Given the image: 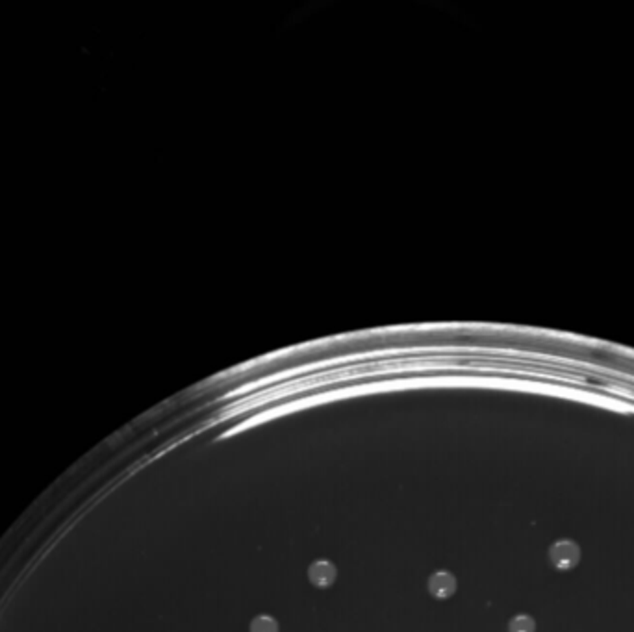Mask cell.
<instances>
[{"label":"cell","instance_id":"4","mask_svg":"<svg viewBox=\"0 0 634 632\" xmlns=\"http://www.w3.org/2000/svg\"><path fill=\"white\" fill-rule=\"evenodd\" d=\"M508 632H536V620L528 614L514 615L508 623Z\"/></svg>","mask_w":634,"mask_h":632},{"label":"cell","instance_id":"1","mask_svg":"<svg viewBox=\"0 0 634 632\" xmlns=\"http://www.w3.org/2000/svg\"><path fill=\"white\" fill-rule=\"evenodd\" d=\"M547 556H549V562H551L555 569H558V571H571V569H575L581 564L582 549L575 540L560 538L557 542H553L549 551H547Z\"/></svg>","mask_w":634,"mask_h":632},{"label":"cell","instance_id":"5","mask_svg":"<svg viewBox=\"0 0 634 632\" xmlns=\"http://www.w3.org/2000/svg\"><path fill=\"white\" fill-rule=\"evenodd\" d=\"M250 632H279V621L275 620L273 615H256L255 620L250 621Z\"/></svg>","mask_w":634,"mask_h":632},{"label":"cell","instance_id":"3","mask_svg":"<svg viewBox=\"0 0 634 632\" xmlns=\"http://www.w3.org/2000/svg\"><path fill=\"white\" fill-rule=\"evenodd\" d=\"M336 577H338L336 566L328 560H315L308 567L310 582L317 588H328V586L334 584Z\"/></svg>","mask_w":634,"mask_h":632},{"label":"cell","instance_id":"2","mask_svg":"<svg viewBox=\"0 0 634 632\" xmlns=\"http://www.w3.org/2000/svg\"><path fill=\"white\" fill-rule=\"evenodd\" d=\"M428 591L436 599H449L457 591V577L450 571H434L428 577Z\"/></svg>","mask_w":634,"mask_h":632}]
</instances>
